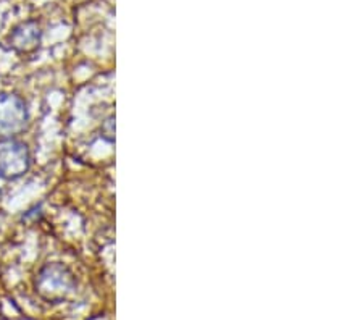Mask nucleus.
Wrapping results in <instances>:
<instances>
[{
    "label": "nucleus",
    "instance_id": "f03ea898",
    "mask_svg": "<svg viewBox=\"0 0 363 320\" xmlns=\"http://www.w3.org/2000/svg\"><path fill=\"white\" fill-rule=\"evenodd\" d=\"M33 155L28 144L18 138H0V180L15 182L29 172Z\"/></svg>",
    "mask_w": 363,
    "mask_h": 320
},
{
    "label": "nucleus",
    "instance_id": "7ed1b4c3",
    "mask_svg": "<svg viewBox=\"0 0 363 320\" xmlns=\"http://www.w3.org/2000/svg\"><path fill=\"white\" fill-rule=\"evenodd\" d=\"M29 125L28 104L15 92H0V138H16Z\"/></svg>",
    "mask_w": 363,
    "mask_h": 320
},
{
    "label": "nucleus",
    "instance_id": "f257e3e1",
    "mask_svg": "<svg viewBox=\"0 0 363 320\" xmlns=\"http://www.w3.org/2000/svg\"><path fill=\"white\" fill-rule=\"evenodd\" d=\"M76 280L72 270L63 264H47L39 270L34 288L40 298L49 302H60L72 293Z\"/></svg>",
    "mask_w": 363,
    "mask_h": 320
},
{
    "label": "nucleus",
    "instance_id": "20e7f679",
    "mask_svg": "<svg viewBox=\"0 0 363 320\" xmlns=\"http://www.w3.org/2000/svg\"><path fill=\"white\" fill-rule=\"evenodd\" d=\"M40 38H43V33H40L38 23L26 21L11 31L9 36V44L18 54H31L39 48Z\"/></svg>",
    "mask_w": 363,
    "mask_h": 320
}]
</instances>
